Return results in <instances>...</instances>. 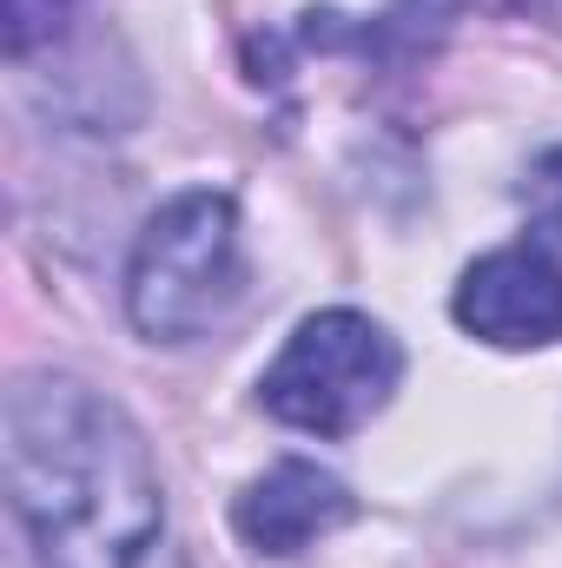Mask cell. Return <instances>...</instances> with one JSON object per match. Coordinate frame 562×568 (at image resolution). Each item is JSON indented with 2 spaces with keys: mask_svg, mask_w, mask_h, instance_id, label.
Returning a JSON list of instances; mask_svg holds the SVG:
<instances>
[{
  "mask_svg": "<svg viewBox=\"0 0 562 568\" xmlns=\"http://www.w3.org/2000/svg\"><path fill=\"white\" fill-rule=\"evenodd\" d=\"M7 489L47 568H185L145 436L80 377L7 390Z\"/></svg>",
  "mask_w": 562,
  "mask_h": 568,
  "instance_id": "obj_1",
  "label": "cell"
},
{
  "mask_svg": "<svg viewBox=\"0 0 562 568\" xmlns=\"http://www.w3.org/2000/svg\"><path fill=\"white\" fill-rule=\"evenodd\" d=\"M239 291V212L225 192H179L152 212L127 272V311L152 344H192L219 331Z\"/></svg>",
  "mask_w": 562,
  "mask_h": 568,
  "instance_id": "obj_2",
  "label": "cell"
},
{
  "mask_svg": "<svg viewBox=\"0 0 562 568\" xmlns=\"http://www.w3.org/2000/svg\"><path fill=\"white\" fill-rule=\"evenodd\" d=\"M404 351L364 311H318L291 331L279 364L259 377V404L291 429L351 436L364 429L398 390Z\"/></svg>",
  "mask_w": 562,
  "mask_h": 568,
  "instance_id": "obj_3",
  "label": "cell"
},
{
  "mask_svg": "<svg viewBox=\"0 0 562 568\" xmlns=\"http://www.w3.org/2000/svg\"><path fill=\"white\" fill-rule=\"evenodd\" d=\"M456 324L503 351H536L562 337V265L536 245L476 258L456 284Z\"/></svg>",
  "mask_w": 562,
  "mask_h": 568,
  "instance_id": "obj_4",
  "label": "cell"
},
{
  "mask_svg": "<svg viewBox=\"0 0 562 568\" xmlns=\"http://www.w3.org/2000/svg\"><path fill=\"white\" fill-rule=\"evenodd\" d=\"M351 516H358L351 489L331 469H318V463H279V469H265L239 496V509H232L245 549H259V556H298L318 536L344 529Z\"/></svg>",
  "mask_w": 562,
  "mask_h": 568,
  "instance_id": "obj_5",
  "label": "cell"
},
{
  "mask_svg": "<svg viewBox=\"0 0 562 568\" xmlns=\"http://www.w3.org/2000/svg\"><path fill=\"white\" fill-rule=\"evenodd\" d=\"M73 7H80V0H7V53L20 60V53H33L40 40H53Z\"/></svg>",
  "mask_w": 562,
  "mask_h": 568,
  "instance_id": "obj_6",
  "label": "cell"
},
{
  "mask_svg": "<svg viewBox=\"0 0 562 568\" xmlns=\"http://www.w3.org/2000/svg\"><path fill=\"white\" fill-rule=\"evenodd\" d=\"M523 205L536 212L543 232H562V145L530 165V179H523Z\"/></svg>",
  "mask_w": 562,
  "mask_h": 568,
  "instance_id": "obj_7",
  "label": "cell"
}]
</instances>
